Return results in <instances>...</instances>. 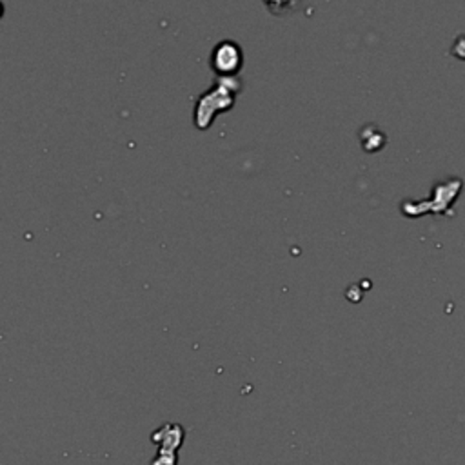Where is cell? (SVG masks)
I'll list each match as a JSON object with an SVG mask.
<instances>
[{"label": "cell", "mask_w": 465, "mask_h": 465, "mask_svg": "<svg viewBox=\"0 0 465 465\" xmlns=\"http://www.w3.org/2000/svg\"><path fill=\"white\" fill-rule=\"evenodd\" d=\"M238 91L240 84L236 79H217V84L198 98L195 106V125L198 129H208L215 116L235 106Z\"/></svg>", "instance_id": "1"}, {"label": "cell", "mask_w": 465, "mask_h": 465, "mask_svg": "<svg viewBox=\"0 0 465 465\" xmlns=\"http://www.w3.org/2000/svg\"><path fill=\"white\" fill-rule=\"evenodd\" d=\"M213 73L217 79H236L242 66H244V53L242 47L233 40H222L213 47L209 59Z\"/></svg>", "instance_id": "2"}, {"label": "cell", "mask_w": 465, "mask_h": 465, "mask_svg": "<svg viewBox=\"0 0 465 465\" xmlns=\"http://www.w3.org/2000/svg\"><path fill=\"white\" fill-rule=\"evenodd\" d=\"M184 438L185 429L180 424H175V422L162 425L151 433V442L157 443L160 449H167V451H176L184 442Z\"/></svg>", "instance_id": "3"}, {"label": "cell", "mask_w": 465, "mask_h": 465, "mask_svg": "<svg viewBox=\"0 0 465 465\" xmlns=\"http://www.w3.org/2000/svg\"><path fill=\"white\" fill-rule=\"evenodd\" d=\"M360 142H362V148H364L365 151L374 153L378 151V149L383 148V144H386V135H383L376 125L369 124L360 131Z\"/></svg>", "instance_id": "4"}, {"label": "cell", "mask_w": 465, "mask_h": 465, "mask_svg": "<svg viewBox=\"0 0 465 465\" xmlns=\"http://www.w3.org/2000/svg\"><path fill=\"white\" fill-rule=\"evenodd\" d=\"M262 2L268 8L269 13L277 15V17H284V15H291L298 11L304 0H262Z\"/></svg>", "instance_id": "5"}, {"label": "cell", "mask_w": 465, "mask_h": 465, "mask_svg": "<svg viewBox=\"0 0 465 465\" xmlns=\"http://www.w3.org/2000/svg\"><path fill=\"white\" fill-rule=\"evenodd\" d=\"M176 451H167V449H160L158 447L157 458L151 462V465H176Z\"/></svg>", "instance_id": "6"}, {"label": "cell", "mask_w": 465, "mask_h": 465, "mask_svg": "<svg viewBox=\"0 0 465 465\" xmlns=\"http://www.w3.org/2000/svg\"><path fill=\"white\" fill-rule=\"evenodd\" d=\"M452 55H455L456 59L465 60V35H462V37H458L455 40V46H452Z\"/></svg>", "instance_id": "7"}]
</instances>
